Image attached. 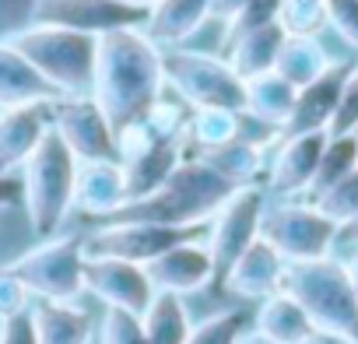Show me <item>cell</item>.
I'll use <instances>...</instances> for the list:
<instances>
[{
	"instance_id": "obj_48",
	"label": "cell",
	"mask_w": 358,
	"mask_h": 344,
	"mask_svg": "<svg viewBox=\"0 0 358 344\" xmlns=\"http://www.w3.org/2000/svg\"><path fill=\"white\" fill-rule=\"evenodd\" d=\"M355 137H358V127H355Z\"/></svg>"
},
{
	"instance_id": "obj_3",
	"label": "cell",
	"mask_w": 358,
	"mask_h": 344,
	"mask_svg": "<svg viewBox=\"0 0 358 344\" xmlns=\"http://www.w3.org/2000/svg\"><path fill=\"white\" fill-rule=\"evenodd\" d=\"M78 165H81L78 155L64 144L57 130H50L22 165V204L29 215V229L39 239L57 236L67 215L74 211Z\"/></svg>"
},
{
	"instance_id": "obj_41",
	"label": "cell",
	"mask_w": 358,
	"mask_h": 344,
	"mask_svg": "<svg viewBox=\"0 0 358 344\" xmlns=\"http://www.w3.org/2000/svg\"><path fill=\"white\" fill-rule=\"evenodd\" d=\"M22 204V176L15 172H0V208Z\"/></svg>"
},
{
	"instance_id": "obj_11",
	"label": "cell",
	"mask_w": 358,
	"mask_h": 344,
	"mask_svg": "<svg viewBox=\"0 0 358 344\" xmlns=\"http://www.w3.org/2000/svg\"><path fill=\"white\" fill-rule=\"evenodd\" d=\"M53 130L78 155V162H109L120 158L116 127L92 92L53 99Z\"/></svg>"
},
{
	"instance_id": "obj_47",
	"label": "cell",
	"mask_w": 358,
	"mask_h": 344,
	"mask_svg": "<svg viewBox=\"0 0 358 344\" xmlns=\"http://www.w3.org/2000/svg\"><path fill=\"white\" fill-rule=\"evenodd\" d=\"M123 4H134V8H144V11H151L158 0H123Z\"/></svg>"
},
{
	"instance_id": "obj_30",
	"label": "cell",
	"mask_w": 358,
	"mask_h": 344,
	"mask_svg": "<svg viewBox=\"0 0 358 344\" xmlns=\"http://www.w3.org/2000/svg\"><path fill=\"white\" fill-rule=\"evenodd\" d=\"M355 169H358V137H355V130L351 134H330L327 148H323V158H320V169H316V180L309 187V201H316L320 194L337 187L344 176H351Z\"/></svg>"
},
{
	"instance_id": "obj_37",
	"label": "cell",
	"mask_w": 358,
	"mask_h": 344,
	"mask_svg": "<svg viewBox=\"0 0 358 344\" xmlns=\"http://www.w3.org/2000/svg\"><path fill=\"white\" fill-rule=\"evenodd\" d=\"M327 29L358 53V0H327Z\"/></svg>"
},
{
	"instance_id": "obj_34",
	"label": "cell",
	"mask_w": 358,
	"mask_h": 344,
	"mask_svg": "<svg viewBox=\"0 0 358 344\" xmlns=\"http://www.w3.org/2000/svg\"><path fill=\"white\" fill-rule=\"evenodd\" d=\"M316 204H320L334 222H341V229H344V225L358 215V169L351 172V176H344L337 187H330L327 194H320Z\"/></svg>"
},
{
	"instance_id": "obj_32",
	"label": "cell",
	"mask_w": 358,
	"mask_h": 344,
	"mask_svg": "<svg viewBox=\"0 0 358 344\" xmlns=\"http://www.w3.org/2000/svg\"><path fill=\"white\" fill-rule=\"evenodd\" d=\"M99 344H151L141 313L130 309H109L99 320Z\"/></svg>"
},
{
	"instance_id": "obj_20",
	"label": "cell",
	"mask_w": 358,
	"mask_h": 344,
	"mask_svg": "<svg viewBox=\"0 0 358 344\" xmlns=\"http://www.w3.org/2000/svg\"><path fill=\"white\" fill-rule=\"evenodd\" d=\"M253 327L278 344H309L320 334L313 316L306 313V306L285 288L260 299V306L253 313Z\"/></svg>"
},
{
	"instance_id": "obj_10",
	"label": "cell",
	"mask_w": 358,
	"mask_h": 344,
	"mask_svg": "<svg viewBox=\"0 0 358 344\" xmlns=\"http://www.w3.org/2000/svg\"><path fill=\"white\" fill-rule=\"evenodd\" d=\"M264 211H267V190L260 183L236 187L232 197L215 211L211 232H208V250L215 257V281H222L229 267L246 253V246L260 239Z\"/></svg>"
},
{
	"instance_id": "obj_7",
	"label": "cell",
	"mask_w": 358,
	"mask_h": 344,
	"mask_svg": "<svg viewBox=\"0 0 358 344\" xmlns=\"http://www.w3.org/2000/svg\"><path fill=\"white\" fill-rule=\"evenodd\" d=\"M260 236L288 264H306L334 257L341 243V222H334L316 201H278L267 204Z\"/></svg>"
},
{
	"instance_id": "obj_8",
	"label": "cell",
	"mask_w": 358,
	"mask_h": 344,
	"mask_svg": "<svg viewBox=\"0 0 358 344\" xmlns=\"http://www.w3.org/2000/svg\"><path fill=\"white\" fill-rule=\"evenodd\" d=\"M85 236H50L11 260V267L29 285L32 299L78 302L85 295Z\"/></svg>"
},
{
	"instance_id": "obj_40",
	"label": "cell",
	"mask_w": 358,
	"mask_h": 344,
	"mask_svg": "<svg viewBox=\"0 0 358 344\" xmlns=\"http://www.w3.org/2000/svg\"><path fill=\"white\" fill-rule=\"evenodd\" d=\"M0 344H39L36 323H32V309L0 323Z\"/></svg>"
},
{
	"instance_id": "obj_35",
	"label": "cell",
	"mask_w": 358,
	"mask_h": 344,
	"mask_svg": "<svg viewBox=\"0 0 358 344\" xmlns=\"http://www.w3.org/2000/svg\"><path fill=\"white\" fill-rule=\"evenodd\" d=\"M281 4H285V0H246L243 11L225 25V43L236 39V36H243V32H250V29H260V25L278 22L281 18Z\"/></svg>"
},
{
	"instance_id": "obj_18",
	"label": "cell",
	"mask_w": 358,
	"mask_h": 344,
	"mask_svg": "<svg viewBox=\"0 0 358 344\" xmlns=\"http://www.w3.org/2000/svg\"><path fill=\"white\" fill-rule=\"evenodd\" d=\"M130 201L127 194V172L120 158L109 162H81L74 180V211H81L92 222H106Z\"/></svg>"
},
{
	"instance_id": "obj_25",
	"label": "cell",
	"mask_w": 358,
	"mask_h": 344,
	"mask_svg": "<svg viewBox=\"0 0 358 344\" xmlns=\"http://www.w3.org/2000/svg\"><path fill=\"white\" fill-rule=\"evenodd\" d=\"M334 64V57L327 53V46L320 43V36H302V32H288L278 53L274 71L292 81L295 88H306L309 81H316L327 67Z\"/></svg>"
},
{
	"instance_id": "obj_36",
	"label": "cell",
	"mask_w": 358,
	"mask_h": 344,
	"mask_svg": "<svg viewBox=\"0 0 358 344\" xmlns=\"http://www.w3.org/2000/svg\"><path fill=\"white\" fill-rule=\"evenodd\" d=\"M29 302H32L29 285L15 274V267H11V264H4V267H0V323L11 320V316L29 313V309H32Z\"/></svg>"
},
{
	"instance_id": "obj_33",
	"label": "cell",
	"mask_w": 358,
	"mask_h": 344,
	"mask_svg": "<svg viewBox=\"0 0 358 344\" xmlns=\"http://www.w3.org/2000/svg\"><path fill=\"white\" fill-rule=\"evenodd\" d=\"M281 25L288 32L316 36L327 25V0H285L281 4Z\"/></svg>"
},
{
	"instance_id": "obj_17",
	"label": "cell",
	"mask_w": 358,
	"mask_h": 344,
	"mask_svg": "<svg viewBox=\"0 0 358 344\" xmlns=\"http://www.w3.org/2000/svg\"><path fill=\"white\" fill-rule=\"evenodd\" d=\"M53 130V99L0 113V172H18Z\"/></svg>"
},
{
	"instance_id": "obj_39",
	"label": "cell",
	"mask_w": 358,
	"mask_h": 344,
	"mask_svg": "<svg viewBox=\"0 0 358 344\" xmlns=\"http://www.w3.org/2000/svg\"><path fill=\"white\" fill-rule=\"evenodd\" d=\"M358 127V64L351 67L348 81H344V92H341V106L334 113V123H330V134H351Z\"/></svg>"
},
{
	"instance_id": "obj_44",
	"label": "cell",
	"mask_w": 358,
	"mask_h": 344,
	"mask_svg": "<svg viewBox=\"0 0 358 344\" xmlns=\"http://www.w3.org/2000/svg\"><path fill=\"white\" fill-rule=\"evenodd\" d=\"M341 239H348L351 246H358V215H355V218H351V222L341 229Z\"/></svg>"
},
{
	"instance_id": "obj_19",
	"label": "cell",
	"mask_w": 358,
	"mask_h": 344,
	"mask_svg": "<svg viewBox=\"0 0 358 344\" xmlns=\"http://www.w3.org/2000/svg\"><path fill=\"white\" fill-rule=\"evenodd\" d=\"M351 67H355V64H348V60H334L316 81H309L306 88H299V99H295V109H292V120H288L285 134L330 130Z\"/></svg>"
},
{
	"instance_id": "obj_42",
	"label": "cell",
	"mask_w": 358,
	"mask_h": 344,
	"mask_svg": "<svg viewBox=\"0 0 358 344\" xmlns=\"http://www.w3.org/2000/svg\"><path fill=\"white\" fill-rule=\"evenodd\" d=\"M246 0H211V18H218L222 25H229L239 11H243Z\"/></svg>"
},
{
	"instance_id": "obj_6",
	"label": "cell",
	"mask_w": 358,
	"mask_h": 344,
	"mask_svg": "<svg viewBox=\"0 0 358 344\" xmlns=\"http://www.w3.org/2000/svg\"><path fill=\"white\" fill-rule=\"evenodd\" d=\"M162 67L165 88H172V95L190 109H246V78H239L236 67L218 53L172 46L162 53Z\"/></svg>"
},
{
	"instance_id": "obj_16",
	"label": "cell",
	"mask_w": 358,
	"mask_h": 344,
	"mask_svg": "<svg viewBox=\"0 0 358 344\" xmlns=\"http://www.w3.org/2000/svg\"><path fill=\"white\" fill-rule=\"evenodd\" d=\"M148 278L155 292H172V295H194L204 292L215 281V257L208 250V239H194L183 246H172L158 260L148 264Z\"/></svg>"
},
{
	"instance_id": "obj_13",
	"label": "cell",
	"mask_w": 358,
	"mask_h": 344,
	"mask_svg": "<svg viewBox=\"0 0 358 344\" xmlns=\"http://www.w3.org/2000/svg\"><path fill=\"white\" fill-rule=\"evenodd\" d=\"M36 22L46 25H64L85 36H109L123 29H144L148 11L123 4V0H43Z\"/></svg>"
},
{
	"instance_id": "obj_29",
	"label": "cell",
	"mask_w": 358,
	"mask_h": 344,
	"mask_svg": "<svg viewBox=\"0 0 358 344\" xmlns=\"http://www.w3.org/2000/svg\"><path fill=\"white\" fill-rule=\"evenodd\" d=\"M239 116L236 109H190L183 141L187 151H208V148H222L229 141L239 137Z\"/></svg>"
},
{
	"instance_id": "obj_4",
	"label": "cell",
	"mask_w": 358,
	"mask_h": 344,
	"mask_svg": "<svg viewBox=\"0 0 358 344\" xmlns=\"http://www.w3.org/2000/svg\"><path fill=\"white\" fill-rule=\"evenodd\" d=\"M281 288L306 306L320 334L358 344V292L348 278L344 260L323 257V260L288 264Z\"/></svg>"
},
{
	"instance_id": "obj_31",
	"label": "cell",
	"mask_w": 358,
	"mask_h": 344,
	"mask_svg": "<svg viewBox=\"0 0 358 344\" xmlns=\"http://www.w3.org/2000/svg\"><path fill=\"white\" fill-rule=\"evenodd\" d=\"M250 327H253L250 309L232 306V309H222V313H211V316L197 320L187 344H239V337Z\"/></svg>"
},
{
	"instance_id": "obj_45",
	"label": "cell",
	"mask_w": 358,
	"mask_h": 344,
	"mask_svg": "<svg viewBox=\"0 0 358 344\" xmlns=\"http://www.w3.org/2000/svg\"><path fill=\"white\" fill-rule=\"evenodd\" d=\"M344 267H348V278H351V285H355V292H358V250L344 260Z\"/></svg>"
},
{
	"instance_id": "obj_22",
	"label": "cell",
	"mask_w": 358,
	"mask_h": 344,
	"mask_svg": "<svg viewBox=\"0 0 358 344\" xmlns=\"http://www.w3.org/2000/svg\"><path fill=\"white\" fill-rule=\"evenodd\" d=\"M50 99H60V92L8 39H0V109L50 102Z\"/></svg>"
},
{
	"instance_id": "obj_23",
	"label": "cell",
	"mask_w": 358,
	"mask_h": 344,
	"mask_svg": "<svg viewBox=\"0 0 358 344\" xmlns=\"http://www.w3.org/2000/svg\"><path fill=\"white\" fill-rule=\"evenodd\" d=\"M288 29L278 22L271 25H260V29H250L236 39L225 43V60L236 67L239 78H257V74H267L274 71L278 64V53H281V43H285Z\"/></svg>"
},
{
	"instance_id": "obj_21",
	"label": "cell",
	"mask_w": 358,
	"mask_h": 344,
	"mask_svg": "<svg viewBox=\"0 0 358 344\" xmlns=\"http://www.w3.org/2000/svg\"><path fill=\"white\" fill-rule=\"evenodd\" d=\"M208 18H211V0H158L148 11L144 32L162 50H172V46H183L190 36H197Z\"/></svg>"
},
{
	"instance_id": "obj_1",
	"label": "cell",
	"mask_w": 358,
	"mask_h": 344,
	"mask_svg": "<svg viewBox=\"0 0 358 344\" xmlns=\"http://www.w3.org/2000/svg\"><path fill=\"white\" fill-rule=\"evenodd\" d=\"M162 46L148 39L144 29H123L99 36V57H95V78L92 95L106 109L116 134L141 120L162 95H165V67H162Z\"/></svg>"
},
{
	"instance_id": "obj_24",
	"label": "cell",
	"mask_w": 358,
	"mask_h": 344,
	"mask_svg": "<svg viewBox=\"0 0 358 344\" xmlns=\"http://www.w3.org/2000/svg\"><path fill=\"white\" fill-rule=\"evenodd\" d=\"M32 323L39 344H92L95 323L92 313L78 302H46L32 306Z\"/></svg>"
},
{
	"instance_id": "obj_27",
	"label": "cell",
	"mask_w": 358,
	"mask_h": 344,
	"mask_svg": "<svg viewBox=\"0 0 358 344\" xmlns=\"http://www.w3.org/2000/svg\"><path fill=\"white\" fill-rule=\"evenodd\" d=\"M197 158H204L211 169H218L225 180H232L236 187L246 183H260L267 176V151L250 144V141H229L222 148H208V151H190Z\"/></svg>"
},
{
	"instance_id": "obj_15",
	"label": "cell",
	"mask_w": 358,
	"mask_h": 344,
	"mask_svg": "<svg viewBox=\"0 0 358 344\" xmlns=\"http://www.w3.org/2000/svg\"><path fill=\"white\" fill-rule=\"evenodd\" d=\"M285 271H288V260L260 236L246 246V253L229 267V274L218 281L222 292L236 295V299H246V302H260L274 292H281L285 285Z\"/></svg>"
},
{
	"instance_id": "obj_49",
	"label": "cell",
	"mask_w": 358,
	"mask_h": 344,
	"mask_svg": "<svg viewBox=\"0 0 358 344\" xmlns=\"http://www.w3.org/2000/svg\"><path fill=\"white\" fill-rule=\"evenodd\" d=\"M0 113H4V109H0Z\"/></svg>"
},
{
	"instance_id": "obj_38",
	"label": "cell",
	"mask_w": 358,
	"mask_h": 344,
	"mask_svg": "<svg viewBox=\"0 0 358 344\" xmlns=\"http://www.w3.org/2000/svg\"><path fill=\"white\" fill-rule=\"evenodd\" d=\"M43 0H0V39H11L15 32L29 29L39 15Z\"/></svg>"
},
{
	"instance_id": "obj_28",
	"label": "cell",
	"mask_w": 358,
	"mask_h": 344,
	"mask_svg": "<svg viewBox=\"0 0 358 344\" xmlns=\"http://www.w3.org/2000/svg\"><path fill=\"white\" fill-rule=\"evenodd\" d=\"M141 320H144V330H148L151 344H187L190 330H194L187 299L172 295V292H155V299L148 302Z\"/></svg>"
},
{
	"instance_id": "obj_46",
	"label": "cell",
	"mask_w": 358,
	"mask_h": 344,
	"mask_svg": "<svg viewBox=\"0 0 358 344\" xmlns=\"http://www.w3.org/2000/svg\"><path fill=\"white\" fill-rule=\"evenodd\" d=\"M309 344H348V341H341V337H330V334H316Z\"/></svg>"
},
{
	"instance_id": "obj_5",
	"label": "cell",
	"mask_w": 358,
	"mask_h": 344,
	"mask_svg": "<svg viewBox=\"0 0 358 344\" xmlns=\"http://www.w3.org/2000/svg\"><path fill=\"white\" fill-rule=\"evenodd\" d=\"M60 95H85L92 92L95 78V57H99V39L64 29V25H46L32 22L29 29L15 32L8 39Z\"/></svg>"
},
{
	"instance_id": "obj_26",
	"label": "cell",
	"mask_w": 358,
	"mask_h": 344,
	"mask_svg": "<svg viewBox=\"0 0 358 344\" xmlns=\"http://www.w3.org/2000/svg\"><path fill=\"white\" fill-rule=\"evenodd\" d=\"M295 99H299V88L292 81H285L278 71L246 78V113H253V116H260V120H267L281 130L292 120Z\"/></svg>"
},
{
	"instance_id": "obj_43",
	"label": "cell",
	"mask_w": 358,
	"mask_h": 344,
	"mask_svg": "<svg viewBox=\"0 0 358 344\" xmlns=\"http://www.w3.org/2000/svg\"><path fill=\"white\" fill-rule=\"evenodd\" d=\"M239 344H278V341H271L267 334H260L257 327H250V330H246V334L239 337Z\"/></svg>"
},
{
	"instance_id": "obj_14",
	"label": "cell",
	"mask_w": 358,
	"mask_h": 344,
	"mask_svg": "<svg viewBox=\"0 0 358 344\" xmlns=\"http://www.w3.org/2000/svg\"><path fill=\"white\" fill-rule=\"evenodd\" d=\"M85 292L95 295L109 309L144 313L155 299V285L144 264L116 260V257H88L85 260Z\"/></svg>"
},
{
	"instance_id": "obj_12",
	"label": "cell",
	"mask_w": 358,
	"mask_h": 344,
	"mask_svg": "<svg viewBox=\"0 0 358 344\" xmlns=\"http://www.w3.org/2000/svg\"><path fill=\"white\" fill-rule=\"evenodd\" d=\"M330 130H306V134H285L274 144V155L267 158V176H264V190L278 194L281 201H295L302 194H309L316 169L323 158Z\"/></svg>"
},
{
	"instance_id": "obj_9",
	"label": "cell",
	"mask_w": 358,
	"mask_h": 344,
	"mask_svg": "<svg viewBox=\"0 0 358 344\" xmlns=\"http://www.w3.org/2000/svg\"><path fill=\"white\" fill-rule=\"evenodd\" d=\"M211 222L197 225H162V222H106L85 236V257H116L130 264H151L172 246L208 239Z\"/></svg>"
},
{
	"instance_id": "obj_2",
	"label": "cell",
	"mask_w": 358,
	"mask_h": 344,
	"mask_svg": "<svg viewBox=\"0 0 358 344\" xmlns=\"http://www.w3.org/2000/svg\"><path fill=\"white\" fill-rule=\"evenodd\" d=\"M236 183L225 180L218 169H211L204 158L190 155L172 169V176L151 190L148 197L127 201L116 215L106 222H162V225H197L211 222L215 211L232 197ZM102 222V225H106Z\"/></svg>"
}]
</instances>
